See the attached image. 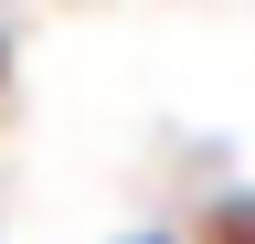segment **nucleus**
I'll list each match as a JSON object with an SVG mask.
<instances>
[{
  "label": "nucleus",
  "mask_w": 255,
  "mask_h": 244,
  "mask_svg": "<svg viewBox=\"0 0 255 244\" xmlns=\"http://www.w3.org/2000/svg\"><path fill=\"white\" fill-rule=\"evenodd\" d=\"M117 244H191V234H181V223H128Z\"/></svg>",
  "instance_id": "obj_1"
}]
</instances>
